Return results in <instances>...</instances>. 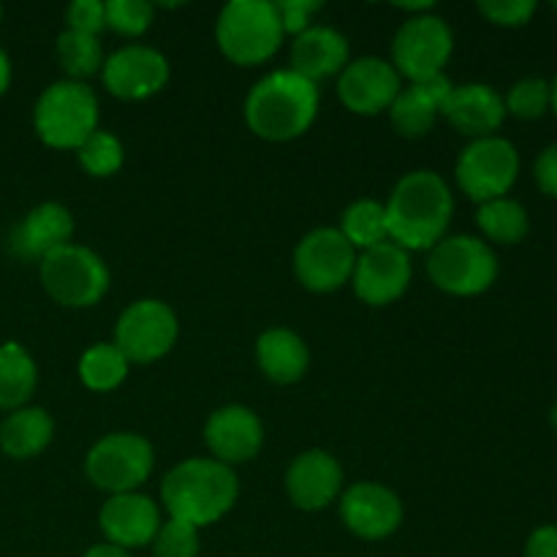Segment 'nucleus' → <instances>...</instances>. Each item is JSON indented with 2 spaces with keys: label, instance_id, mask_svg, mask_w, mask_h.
Instances as JSON below:
<instances>
[{
  "label": "nucleus",
  "instance_id": "obj_17",
  "mask_svg": "<svg viewBox=\"0 0 557 557\" xmlns=\"http://www.w3.org/2000/svg\"><path fill=\"white\" fill-rule=\"evenodd\" d=\"M205 441L218 462L237 466V462L253 460L264 444V428L261 419L245 406L218 408L205 424Z\"/></svg>",
  "mask_w": 557,
  "mask_h": 557
},
{
  "label": "nucleus",
  "instance_id": "obj_3",
  "mask_svg": "<svg viewBox=\"0 0 557 557\" xmlns=\"http://www.w3.org/2000/svg\"><path fill=\"white\" fill-rule=\"evenodd\" d=\"M319 114V87L288 71H272L250 87L245 98V123L267 141L302 136Z\"/></svg>",
  "mask_w": 557,
  "mask_h": 557
},
{
  "label": "nucleus",
  "instance_id": "obj_20",
  "mask_svg": "<svg viewBox=\"0 0 557 557\" xmlns=\"http://www.w3.org/2000/svg\"><path fill=\"white\" fill-rule=\"evenodd\" d=\"M74 237V218L58 201L33 207L11 232V250L25 261H41Z\"/></svg>",
  "mask_w": 557,
  "mask_h": 557
},
{
  "label": "nucleus",
  "instance_id": "obj_42",
  "mask_svg": "<svg viewBox=\"0 0 557 557\" xmlns=\"http://www.w3.org/2000/svg\"><path fill=\"white\" fill-rule=\"evenodd\" d=\"M549 90H553V98H549V103H553V109H555V114H557V79H555V85L549 87Z\"/></svg>",
  "mask_w": 557,
  "mask_h": 557
},
{
  "label": "nucleus",
  "instance_id": "obj_11",
  "mask_svg": "<svg viewBox=\"0 0 557 557\" xmlns=\"http://www.w3.org/2000/svg\"><path fill=\"white\" fill-rule=\"evenodd\" d=\"M177 315L161 299H139L120 313L114 326V346L128 362H156L177 343Z\"/></svg>",
  "mask_w": 557,
  "mask_h": 557
},
{
  "label": "nucleus",
  "instance_id": "obj_19",
  "mask_svg": "<svg viewBox=\"0 0 557 557\" xmlns=\"http://www.w3.org/2000/svg\"><path fill=\"white\" fill-rule=\"evenodd\" d=\"M98 522H101V531L109 539V544L128 553V549L152 544L158 528H161V515L147 495L123 493L112 495L101 506Z\"/></svg>",
  "mask_w": 557,
  "mask_h": 557
},
{
  "label": "nucleus",
  "instance_id": "obj_1",
  "mask_svg": "<svg viewBox=\"0 0 557 557\" xmlns=\"http://www.w3.org/2000/svg\"><path fill=\"white\" fill-rule=\"evenodd\" d=\"M455 199L441 174L419 169L395 185L386 205V232L403 250H433L449 228Z\"/></svg>",
  "mask_w": 557,
  "mask_h": 557
},
{
  "label": "nucleus",
  "instance_id": "obj_4",
  "mask_svg": "<svg viewBox=\"0 0 557 557\" xmlns=\"http://www.w3.org/2000/svg\"><path fill=\"white\" fill-rule=\"evenodd\" d=\"M33 125L44 145L79 150L98 131V98L82 82H54L38 96Z\"/></svg>",
  "mask_w": 557,
  "mask_h": 557
},
{
  "label": "nucleus",
  "instance_id": "obj_33",
  "mask_svg": "<svg viewBox=\"0 0 557 557\" xmlns=\"http://www.w3.org/2000/svg\"><path fill=\"white\" fill-rule=\"evenodd\" d=\"M549 98H553V90L544 79L539 76H531V79H520L506 96V112L517 114L522 120L542 117L549 107Z\"/></svg>",
  "mask_w": 557,
  "mask_h": 557
},
{
  "label": "nucleus",
  "instance_id": "obj_34",
  "mask_svg": "<svg viewBox=\"0 0 557 557\" xmlns=\"http://www.w3.org/2000/svg\"><path fill=\"white\" fill-rule=\"evenodd\" d=\"M152 553L156 557H196L199 555V531L177 520L163 522L152 539Z\"/></svg>",
  "mask_w": 557,
  "mask_h": 557
},
{
  "label": "nucleus",
  "instance_id": "obj_7",
  "mask_svg": "<svg viewBox=\"0 0 557 557\" xmlns=\"http://www.w3.org/2000/svg\"><path fill=\"white\" fill-rule=\"evenodd\" d=\"M41 283L65 308H92L109 292V270L90 248L69 243L41 259Z\"/></svg>",
  "mask_w": 557,
  "mask_h": 557
},
{
  "label": "nucleus",
  "instance_id": "obj_41",
  "mask_svg": "<svg viewBox=\"0 0 557 557\" xmlns=\"http://www.w3.org/2000/svg\"><path fill=\"white\" fill-rule=\"evenodd\" d=\"M9 85H11V60L9 54H5V49L0 47V96L9 90Z\"/></svg>",
  "mask_w": 557,
  "mask_h": 557
},
{
  "label": "nucleus",
  "instance_id": "obj_28",
  "mask_svg": "<svg viewBox=\"0 0 557 557\" xmlns=\"http://www.w3.org/2000/svg\"><path fill=\"white\" fill-rule=\"evenodd\" d=\"M341 234L354 245V250L375 248L386 243V207L375 199H359L343 212Z\"/></svg>",
  "mask_w": 557,
  "mask_h": 557
},
{
  "label": "nucleus",
  "instance_id": "obj_10",
  "mask_svg": "<svg viewBox=\"0 0 557 557\" xmlns=\"http://www.w3.org/2000/svg\"><path fill=\"white\" fill-rule=\"evenodd\" d=\"M457 185L473 201L504 199L520 174V156L515 145L500 136L473 139L457 161Z\"/></svg>",
  "mask_w": 557,
  "mask_h": 557
},
{
  "label": "nucleus",
  "instance_id": "obj_12",
  "mask_svg": "<svg viewBox=\"0 0 557 557\" xmlns=\"http://www.w3.org/2000/svg\"><path fill=\"white\" fill-rule=\"evenodd\" d=\"M357 250L341 228H313L294 250V275L308 292L330 294L351 281Z\"/></svg>",
  "mask_w": 557,
  "mask_h": 557
},
{
  "label": "nucleus",
  "instance_id": "obj_35",
  "mask_svg": "<svg viewBox=\"0 0 557 557\" xmlns=\"http://www.w3.org/2000/svg\"><path fill=\"white\" fill-rule=\"evenodd\" d=\"M479 11L495 25L520 27L536 11V0H479Z\"/></svg>",
  "mask_w": 557,
  "mask_h": 557
},
{
  "label": "nucleus",
  "instance_id": "obj_32",
  "mask_svg": "<svg viewBox=\"0 0 557 557\" xmlns=\"http://www.w3.org/2000/svg\"><path fill=\"white\" fill-rule=\"evenodd\" d=\"M107 11V27L120 36H141L152 25V3L147 0H109L103 3Z\"/></svg>",
  "mask_w": 557,
  "mask_h": 557
},
{
  "label": "nucleus",
  "instance_id": "obj_43",
  "mask_svg": "<svg viewBox=\"0 0 557 557\" xmlns=\"http://www.w3.org/2000/svg\"><path fill=\"white\" fill-rule=\"evenodd\" d=\"M549 419H553V424H555V430H557V403H555V408H553V413H549Z\"/></svg>",
  "mask_w": 557,
  "mask_h": 557
},
{
  "label": "nucleus",
  "instance_id": "obj_30",
  "mask_svg": "<svg viewBox=\"0 0 557 557\" xmlns=\"http://www.w3.org/2000/svg\"><path fill=\"white\" fill-rule=\"evenodd\" d=\"M58 58L65 74L76 79L92 76L103 65V49L98 36H85V33L65 30L58 36Z\"/></svg>",
  "mask_w": 557,
  "mask_h": 557
},
{
  "label": "nucleus",
  "instance_id": "obj_25",
  "mask_svg": "<svg viewBox=\"0 0 557 557\" xmlns=\"http://www.w3.org/2000/svg\"><path fill=\"white\" fill-rule=\"evenodd\" d=\"M54 435V422L44 408H16L0 422V449L14 460L41 455Z\"/></svg>",
  "mask_w": 557,
  "mask_h": 557
},
{
  "label": "nucleus",
  "instance_id": "obj_36",
  "mask_svg": "<svg viewBox=\"0 0 557 557\" xmlns=\"http://www.w3.org/2000/svg\"><path fill=\"white\" fill-rule=\"evenodd\" d=\"M69 30L85 33V36H98L107 27V11L101 0H74L69 5Z\"/></svg>",
  "mask_w": 557,
  "mask_h": 557
},
{
  "label": "nucleus",
  "instance_id": "obj_45",
  "mask_svg": "<svg viewBox=\"0 0 557 557\" xmlns=\"http://www.w3.org/2000/svg\"><path fill=\"white\" fill-rule=\"evenodd\" d=\"M555 9H557V3H555Z\"/></svg>",
  "mask_w": 557,
  "mask_h": 557
},
{
  "label": "nucleus",
  "instance_id": "obj_29",
  "mask_svg": "<svg viewBox=\"0 0 557 557\" xmlns=\"http://www.w3.org/2000/svg\"><path fill=\"white\" fill-rule=\"evenodd\" d=\"M476 221H479V228H482L490 239H495V243L515 245L528 234V212L520 201H511V199L484 201V205L479 207Z\"/></svg>",
  "mask_w": 557,
  "mask_h": 557
},
{
  "label": "nucleus",
  "instance_id": "obj_38",
  "mask_svg": "<svg viewBox=\"0 0 557 557\" xmlns=\"http://www.w3.org/2000/svg\"><path fill=\"white\" fill-rule=\"evenodd\" d=\"M536 183L547 196L557 199V145H549L536 161Z\"/></svg>",
  "mask_w": 557,
  "mask_h": 557
},
{
  "label": "nucleus",
  "instance_id": "obj_5",
  "mask_svg": "<svg viewBox=\"0 0 557 557\" xmlns=\"http://www.w3.org/2000/svg\"><path fill=\"white\" fill-rule=\"evenodd\" d=\"M221 52L237 65L267 63L281 49L283 25L270 0H232L215 25Z\"/></svg>",
  "mask_w": 557,
  "mask_h": 557
},
{
  "label": "nucleus",
  "instance_id": "obj_27",
  "mask_svg": "<svg viewBox=\"0 0 557 557\" xmlns=\"http://www.w3.org/2000/svg\"><path fill=\"white\" fill-rule=\"evenodd\" d=\"M128 359L114 343H96L79 359V379L90 392H112L128 375Z\"/></svg>",
  "mask_w": 557,
  "mask_h": 557
},
{
  "label": "nucleus",
  "instance_id": "obj_23",
  "mask_svg": "<svg viewBox=\"0 0 557 557\" xmlns=\"http://www.w3.org/2000/svg\"><path fill=\"white\" fill-rule=\"evenodd\" d=\"M348 65V41L326 25H310L292 44V71L308 82L341 74Z\"/></svg>",
  "mask_w": 557,
  "mask_h": 557
},
{
  "label": "nucleus",
  "instance_id": "obj_14",
  "mask_svg": "<svg viewBox=\"0 0 557 557\" xmlns=\"http://www.w3.org/2000/svg\"><path fill=\"white\" fill-rule=\"evenodd\" d=\"M169 60L158 49L131 44L103 60V87L123 101H141L166 87Z\"/></svg>",
  "mask_w": 557,
  "mask_h": 557
},
{
  "label": "nucleus",
  "instance_id": "obj_31",
  "mask_svg": "<svg viewBox=\"0 0 557 557\" xmlns=\"http://www.w3.org/2000/svg\"><path fill=\"white\" fill-rule=\"evenodd\" d=\"M125 161L123 141L109 131H96L85 145L79 147V163L92 177H112Z\"/></svg>",
  "mask_w": 557,
  "mask_h": 557
},
{
  "label": "nucleus",
  "instance_id": "obj_9",
  "mask_svg": "<svg viewBox=\"0 0 557 557\" xmlns=\"http://www.w3.org/2000/svg\"><path fill=\"white\" fill-rule=\"evenodd\" d=\"M451 49H455V36L441 16H435L433 11L408 16V22H403L392 41V65L400 76L422 82L444 74Z\"/></svg>",
  "mask_w": 557,
  "mask_h": 557
},
{
  "label": "nucleus",
  "instance_id": "obj_18",
  "mask_svg": "<svg viewBox=\"0 0 557 557\" xmlns=\"http://www.w3.org/2000/svg\"><path fill=\"white\" fill-rule=\"evenodd\" d=\"M343 487V468L330 451H302L286 471L288 498L297 509L319 511L337 500Z\"/></svg>",
  "mask_w": 557,
  "mask_h": 557
},
{
  "label": "nucleus",
  "instance_id": "obj_22",
  "mask_svg": "<svg viewBox=\"0 0 557 557\" xmlns=\"http://www.w3.org/2000/svg\"><path fill=\"white\" fill-rule=\"evenodd\" d=\"M441 114H444L460 134L484 139V136H493V131L504 123L506 103L493 87L473 82V85L451 87Z\"/></svg>",
  "mask_w": 557,
  "mask_h": 557
},
{
  "label": "nucleus",
  "instance_id": "obj_6",
  "mask_svg": "<svg viewBox=\"0 0 557 557\" xmlns=\"http://www.w3.org/2000/svg\"><path fill=\"white\" fill-rule=\"evenodd\" d=\"M430 281L455 297H473L487 292L498 277V259L487 243L468 234L444 237L428 259Z\"/></svg>",
  "mask_w": 557,
  "mask_h": 557
},
{
  "label": "nucleus",
  "instance_id": "obj_16",
  "mask_svg": "<svg viewBox=\"0 0 557 557\" xmlns=\"http://www.w3.org/2000/svg\"><path fill=\"white\" fill-rule=\"evenodd\" d=\"M400 74L381 58H359L341 71L337 96L354 114H379L392 107L400 92Z\"/></svg>",
  "mask_w": 557,
  "mask_h": 557
},
{
  "label": "nucleus",
  "instance_id": "obj_8",
  "mask_svg": "<svg viewBox=\"0 0 557 557\" xmlns=\"http://www.w3.org/2000/svg\"><path fill=\"white\" fill-rule=\"evenodd\" d=\"M156 455L147 438L136 433H112L98 441L85 457V473L109 495L134 493L150 479Z\"/></svg>",
  "mask_w": 557,
  "mask_h": 557
},
{
  "label": "nucleus",
  "instance_id": "obj_21",
  "mask_svg": "<svg viewBox=\"0 0 557 557\" xmlns=\"http://www.w3.org/2000/svg\"><path fill=\"white\" fill-rule=\"evenodd\" d=\"M451 87L455 85L444 74H438L422 82H411L406 90L397 92L389 107V117L397 134L408 136V139H419V136L428 134L438 120Z\"/></svg>",
  "mask_w": 557,
  "mask_h": 557
},
{
  "label": "nucleus",
  "instance_id": "obj_44",
  "mask_svg": "<svg viewBox=\"0 0 557 557\" xmlns=\"http://www.w3.org/2000/svg\"><path fill=\"white\" fill-rule=\"evenodd\" d=\"M0 16H3V9H0Z\"/></svg>",
  "mask_w": 557,
  "mask_h": 557
},
{
  "label": "nucleus",
  "instance_id": "obj_40",
  "mask_svg": "<svg viewBox=\"0 0 557 557\" xmlns=\"http://www.w3.org/2000/svg\"><path fill=\"white\" fill-rule=\"evenodd\" d=\"M85 557H131L125 549L114 547V544H98V547L87 549Z\"/></svg>",
  "mask_w": 557,
  "mask_h": 557
},
{
  "label": "nucleus",
  "instance_id": "obj_39",
  "mask_svg": "<svg viewBox=\"0 0 557 557\" xmlns=\"http://www.w3.org/2000/svg\"><path fill=\"white\" fill-rule=\"evenodd\" d=\"M525 557H557V525H544L533 531L525 544Z\"/></svg>",
  "mask_w": 557,
  "mask_h": 557
},
{
  "label": "nucleus",
  "instance_id": "obj_37",
  "mask_svg": "<svg viewBox=\"0 0 557 557\" xmlns=\"http://www.w3.org/2000/svg\"><path fill=\"white\" fill-rule=\"evenodd\" d=\"M275 11L281 16L283 33H297L299 36L302 30H308L310 16L321 11V3H315V0H281V3H275Z\"/></svg>",
  "mask_w": 557,
  "mask_h": 557
},
{
  "label": "nucleus",
  "instance_id": "obj_15",
  "mask_svg": "<svg viewBox=\"0 0 557 557\" xmlns=\"http://www.w3.org/2000/svg\"><path fill=\"white\" fill-rule=\"evenodd\" d=\"M341 517L354 536L364 542H379L400 528L403 504L384 484L359 482L343 493Z\"/></svg>",
  "mask_w": 557,
  "mask_h": 557
},
{
  "label": "nucleus",
  "instance_id": "obj_24",
  "mask_svg": "<svg viewBox=\"0 0 557 557\" xmlns=\"http://www.w3.org/2000/svg\"><path fill=\"white\" fill-rule=\"evenodd\" d=\"M256 359H259L261 373L275 384H294L308 373L310 354L302 337L286 326H272L261 332L256 343Z\"/></svg>",
  "mask_w": 557,
  "mask_h": 557
},
{
  "label": "nucleus",
  "instance_id": "obj_26",
  "mask_svg": "<svg viewBox=\"0 0 557 557\" xmlns=\"http://www.w3.org/2000/svg\"><path fill=\"white\" fill-rule=\"evenodd\" d=\"M38 370L30 354L20 343L9 341L0 346V408L16 411L25 408L30 395L36 392Z\"/></svg>",
  "mask_w": 557,
  "mask_h": 557
},
{
  "label": "nucleus",
  "instance_id": "obj_13",
  "mask_svg": "<svg viewBox=\"0 0 557 557\" xmlns=\"http://www.w3.org/2000/svg\"><path fill=\"white\" fill-rule=\"evenodd\" d=\"M411 256L392 239L362 250L354 264V292L364 305L384 308L400 299L411 283Z\"/></svg>",
  "mask_w": 557,
  "mask_h": 557
},
{
  "label": "nucleus",
  "instance_id": "obj_2",
  "mask_svg": "<svg viewBox=\"0 0 557 557\" xmlns=\"http://www.w3.org/2000/svg\"><path fill=\"white\" fill-rule=\"evenodd\" d=\"M239 484L228 466L218 460H185L166 473L161 484V500L169 520L190 528H205L221 520L237 504Z\"/></svg>",
  "mask_w": 557,
  "mask_h": 557
}]
</instances>
